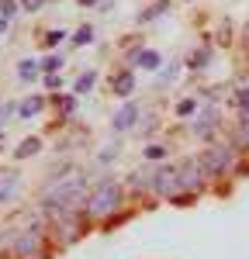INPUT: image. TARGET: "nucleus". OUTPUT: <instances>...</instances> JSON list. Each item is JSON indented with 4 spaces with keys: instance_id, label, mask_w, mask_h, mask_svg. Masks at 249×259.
<instances>
[{
    "instance_id": "1",
    "label": "nucleus",
    "mask_w": 249,
    "mask_h": 259,
    "mask_svg": "<svg viewBox=\"0 0 249 259\" xmlns=\"http://www.w3.org/2000/svg\"><path fill=\"white\" fill-rule=\"evenodd\" d=\"M83 190H87V177H83V173H73L69 180H59V183L45 194V204H49V207H59V211H69V207L83 197Z\"/></svg>"
},
{
    "instance_id": "2",
    "label": "nucleus",
    "mask_w": 249,
    "mask_h": 259,
    "mask_svg": "<svg viewBox=\"0 0 249 259\" xmlns=\"http://www.w3.org/2000/svg\"><path fill=\"white\" fill-rule=\"evenodd\" d=\"M118 204H121V183L107 180V183H101V187L94 190V197H90V204H87V211H90L94 218H104V214L118 211Z\"/></svg>"
},
{
    "instance_id": "3",
    "label": "nucleus",
    "mask_w": 249,
    "mask_h": 259,
    "mask_svg": "<svg viewBox=\"0 0 249 259\" xmlns=\"http://www.w3.org/2000/svg\"><path fill=\"white\" fill-rule=\"evenodd\" d=\"M201 166H204V173H225L232 166V149H211V152H204Z\"/></svg>"
},
{
    "instance_id": "4",
    "label": "nucleus",
    "mask_w": 249,
    "mask_h": 259,
    "mask_svg": "<svg viewBox=\"0 0 249 259\" xmlns=\"http://www.w3.org/2000/svg\"><path fill=\"white\" fill-rule=\"evenodd\" d=\"M152 190L156 194H177L180 190V169H173V166H166L156 173V183H152Z\"/></svg>"
},
{
    "instance_id": "5",
    "label": "nucleus",
    "mask_w": 249,
    "mask_h": 259,
    "mask_svg": "<svg viewBox=\"0 0 249 259\" xmlns=\"http://www.w3.org/2000/svg\"><path fill=\"white\" fill-rule=\"evenodd\" d=\"M204 166H201V159L197 162H187L184 169H180V190H197L201 183H204Z\"/></svg>"
},
{
    "instance_id": "6",
    "label": "nucleus",
    "mask_w": 249,
    "mask_h": 259,
    "mask_svg": "<svg viewBox=\"0 0 249 259\" xmlns=\"http://www.w3.org/2000/svg\"><path fill=\"white\" fill-rule=\"evenodd\" d=\"M38 245H42V232H38V228H28L24 235H18V242H14V252H18V256H31Z\"/></svg>"
},
{
    "instance_id": "7",
    "label": "nucleus",
    "mask_w": 249,
    "mask_h": 259,
    "mask_svg": "<svg viewBox=\"0 0 249 259\" xmlns=\"http://www.w3.org/2000/svg\"><path fill=\"white\" fill-rule=\"evenodd\" d=\"M135 114H139V107H135V104L128 100V104H124L121 111L114 114V128H118V132H124V128H132V124H135Z\"/></svg>"
},
{
    "instance_id": "8",
    "label": "nucleus",
    "mask_w": 249,
    "mask_h": 259,
    "mask_svg": "<svg viewBox=\"0 0 249 259\" xmlns=\"http://www.w3.org/2000/svg\"><path fill=\"white\" fill-rule=\"evenodd\" d=\"M194 132L197 135H211L215 132V111H208V114H201V118L194 121Z\"/></svg>"
},
{
    "instance_id": "9",
    "label": "nucleus",
    "mask_w": 249,
    "mask_h": 259,
    "mask_svg": "<svg viewBox=\"0 0 249 259\" xmlns=\"http://www.w3.org/2000/svg\"><path fill=\"white\" fill-rule=\"evenodd\" d=\"M152 183H156V177L145 173V169H135V173H132V187H135V190H149Z\"/></svg>"
},
{
    "instance_id": "10",
    "label": "nucleus",
    "mask_w": 249,
    "mask_h": 259,
    "mask_svg": "<svg viewBox=\"0 0 249 259\" xmlns=\"http://www.w3.org/2000/svg\"><path fill=\"white\" fill-rule=\"evenodd\" d=\"M38 149H42V142H38V139H24V142L18 145V152H14V156H18V159H28V156H35Z\"/></svg>"
},
{
    "instance_id": "11",
    "label": "nucleus",
    "mask_w": 249,
    "mask_h": 259,
    "mask_svg": "<svg viewBox=\"0 0 249 259\" xmlns=\"http://www.w3.org/2000/svg\"><path fill=\"white\" fill-rule=\"evenodd\" d=\"M232 142H235L239 149H249V118H242V124L235 128V135H232Z\"/></svg>"
},
{
    "instance_id": "12",
    "label": "nucleus",
    "mask_w": 249,
    "mask_h": 259,
    "mask_svg": "<svg viewBox=\"0 0 249 259\" xmlns=\"http://www.w3.org/2000/svg\"><path fill=\"white\" fill-rule=\"evenodd\" d=\"M163 11H170V0H156L152 7H145V11H142V21H152V18H159Z\"/></svg>"
},
{
    "instance_id": "13",
    "label": "nucleus",
    "mask_w": 249,
    "mask_h": 259,
    "mask_svg": "<svg viewBox=\"0 0 249 259\" xmlns=\"http://www.w3.org/2000/svg\"><path fill=\"white\" fill-rule=\"evenodd\" d=\"M132 87H135V76H132V73H121V76L114 80V90H118V94H132Z\"/></svg>"
},
{
    "instance_id": "14",
    "label": "nucleus",
    "mask_w": 249,
    "mask_h": 259,
    "mask_svg": "<svg viewBox=\"0 0 249 259\" xmlns=\"http://www.w3.org/2000/svg\"><path fill=\"white\" fill-rule=\"evenodd\" d=\"M139 66H145V69H156V66H159V56H156V52H139Z\"/></svg>"
},
{
    "instance_id": "15",
    "label": "nucleus",
    "mask_w": 249,
    "mask_h": 259,
    "mask_svg": "<svg viewBox=\"0 0 249 259\" xmlns=\"http://www.w3.org/2000/svg\"><path fill=\"white\" fill-rule=\"evenodd\" d=\"M38 107H42V97H28V104H21V114H24V118H31Z\"/></svg>"
},
{
    "instance_id": "16",
    "label": "nucleus",
    "mask_w": 249,
    "mask_h": 259,
    "mask_svg": "<svg viewBox=\"0 0 249 259\" xmlns=\"http://www.w3.org/2000/svg\"><path fill=\"white\" fill-rule=\"evenodd\" d=\"M35 69H38L35 62H31V59H24V62H21V80H35V76H38Z\"/></svg>"
},
{
    "instance_id": "17",
    "label": "nucleus",
    "mask_w": 249,
    "mask_h": 259,
    "mask_svg": "<svg viewBox=\"0 0 249 259\" xmlns=\"http://www.w3.org/2000/svg\"><path fill=\"white\" fill-rule=\"evenodd\" d=\"M0 14H4V21H11L18 14V4H14V0H0Z\"/></svg>"
},
{
    "instance_id": "18",
    "label": "nucleus",
    "mask_w": 249,
    "mask_h": 259,
    "mask_svg": "<svg viewBox=\"0 0 249 259\" xmlns=\"http://www.w3.org/2000/svg\"><path fill=\"white\" fill-rule=\"evenodd\" d=\"M94 38V31H90V28H87V24H83L80 31H76V35H73V45H87V41Z\"/></svg>"
},
{
    "instance_id": "19",
    "label": "nucleus",
    "mask_w": 249,
    "mask_h": 259,
    "mask_svg": "<svg viewBox=\"0 0 249 259\" xmlns=\"http://www.w3.org/2000/svg\"><path fill=\"white\" fill-rule=\"evenodd\" d=\"M232 104H235V107H239V111H249V87H246V90H239V94H235V100H232Z\"/></svg>"
},
{
    "instance_id": "20",
    "label": "nucleus",
    "mask_w": 249,
    "mask_h": 259,
    "mask_svg": "<svg viewBox=\"0 0 249 259\" xmlns=\"http://www.w3.org/2000/svg\"><path fill=\"white\" fill-rule=\"evenodd\" d=\"M90 87H94V73H83L80 80H76V90L83 94V90H90Z\"/></svg>"
},
{
    "instance_id": "21",
    "label": "nucleus",
    "mask_w": 249,
    "mask_h": 259,
    "mask_svg": "<svg viewBox=\"0 0 249 259\" xmlns=\"http://www.w3.org/2000/svg\"><path fill=\"white\" fill-rule=\"evenodd\" d=\"M62 66V59L59 56H49V59H45V66H42V69H45V73H56V69H59Z\"/></svg>"
},
{
    "instance_id": "22",
    "label": "nucleus",
    "mask_w": 249,
    "mask_h": 259,
    "mask_svg": "<svg viewBox=\"0 0 249 259\" xmlns=\"http://www.w3.org/2000/svg\"><path fill=\"white\" fill-rule=\"evenodd\" d=\"M45 87H49V90L62 87V76H59V73H49V76H45Z\"/></svg>"
},
{
    "instance_id": "23",
    "label": "nucleus",
    "mask_w": 249,
    "mask_h": 259,
    "mask_svg": "<svg viewBox=\"0 0 249 259\" xmlns=\"http://www.w3.org/2000/svg\"><path fill=\"white\" fill-rule=\"evenodd\" d=\"M166 152L163 149H159V145H149V149H145V159H163Z\"/></svg>"
},
{
    "instance_id": "24",
    "label": "nucleus",
    "mask_w": 249,
    "mask_h": 259,
    "mask_svg": "<svg viewBox=\"0 0 249 259\" xmlns=\"http://www.w3.org/2000/svg\"><path fill=\"white\" fill-rule=\"evenodd\" d=\"M194 107H197V104H194V100H184V104H177V114H190V111H194Z\"/></svg>"
},
{
    "instance_id": "25",
    "label": "nucleus",
    "mask_w": 249,
    "mask_h": 259,
    "mask_svg": "<svg viewBox=\"0 0 249 259\" xmlns=\"http://www.w3.org/2000/svg\"><path fill=\"white\" fill-rule=\"evenodd\" d=\"M21 4H24V11H38L45 0H21Z\"/></svg>"
},
{
    "instance_id": "26",
    "label": "nucleus",
    "mask_w": 249,
    "mask_h": 259,
    "mask_svg": "<svg viewBox=\"0 0 249 259\" xmlns=\"http://www.w3.org/2000/svg\"><path fill=\"white\" fill-rule=\"evenodd\" d=\"M80 4H83V7H90V4H97V0H80Z\"/></svg>"
},
{
    "instance_id": "27",
    "label": "nucleus",
    "mask_w": 249,
    "mask_h": 259,
    "mask_svg": "<svg viewBox=\"0 0 249 259\" xmlns=\"http://www.w3.org/2000/svg\"><path fill=\"white\" fill-rule=\"evenodd\" d=\"M246 49H249V24H246Z\"/></svg>"
},
{
    "instance_id": "28",
    "label": "nucleus",
    "mask_w": 249,
    "mask_h": 259,
    "mask_svg": "<svg viewBox=\"0 0 249 259\" xmlns=\"http://www.w3.org/2000/svg\"><path fill=\"white\" fill-rule=\"evenodd\" d=\"M4 28H7V21H4V18H0V31H4Z\"/></svg>"
}]
</instances>
